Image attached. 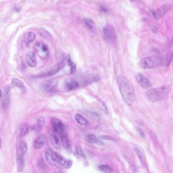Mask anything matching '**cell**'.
Wrapping results in <instances>:
<instances>
[{"label":"cell","mask_w":173,"mask_h":173,"mask_svg":"<svg viewBox=\"0 0 173 173\" xmlns=\"http://www.w3.org/2000/svg\"><path fill=\"white\" fill-rule=\"evenodd\" d=\"M29 125L27 124L23 123L21 124L20 129V137H23L27 134L29 131Z\"/></svg>","instance_id":"23"},{"label":"cell","mask_w":173,"mask_h":173,"mask_svg":"<svg viewBox=\"0 0 173 173\" xmlns=\"http://www.w3.org/2000/svg\"><path fill=\"white\" fill-rule=\"evenodd\" d=\"M64 67V63L63 62L58 63L57 65H54L53 66L45 70L44 71L40 73L38 75H37V77H45L50 76L59 72L62 68Z\"/></svg>","instance_id":"4"},{"label":"cell","mask_w":173,"mask_h":173,"mask_svg":"<svg viewBox=\"0 0 173 173\" xmlns=\"http://www.w3.org/2000/svg\"><path fill=\"white\" fill-rule=\"evenodd\" d=\"M100 138H101L102 139H103V140H112H112H114V141L115 140V139L114 138H113L112 137H111V136H109V135H101Z\"/></svg>","instance_id":"32"},{"label":"cell","mask_w":173,"mask_h":173,"mask_svg":"<svg viewBox=\"0 0 173 173\" xmlns=\"http://www.w3.org/2000/svg\"><path fill=\"white\" fill-rule=\"evenodd\" d=\"M35 39H36V35L32 32H29L24 35V42L27 45L34 41Z\"/></svg>","instance_id":"21"},{"label":"cell","mask_w":173,"mask_h":173,"mask_svg":"<svg viewBox=\"0 0 173 173\" xmlns=\"http://www.w3.org/2000/svg\"><path fill=\"white\" fill-rule=\"evenodd\" d=\"M57 84V81L55 79L45 80L40 85V90L44 93L48 92L54 88L56 86Z\"/></svg>","instance_id":"6"},{"label":"cell","mask_w":173,"mask_h":173,"mask_svg":"<svg viewBox=\"0 0 173 173\" xmlns=\"http://www.w3.org/2000/svg\"><path fill=\"white\" fill-rule=\"evenodd\" d=\"M85 23L88 29L91 36H95L96 33V29L94 22L90 19H85Z\"/></svg>","instance_id":"16"},{"label":"cell","mask_w":173,"mask_h":173,"mask_svg":"<svg viewBox=\"0 0 173 173\" xmlns=\"http://www.w3.org/2000/svg\"><path fill=\"white\" fill-rule=\"evenodd\" d=\"M67 62H68V63H69V65L70 67L71 73V74H73L76 71V65L74 63H73L72 60H71V58H70V56H67Z\"/></svg>","instance_id":"28"},{"label":"cell","mask_w":173,"mask_h":173,"mask_svg":"<svg viewBox=\"0 0 173 173\" xmlns=\"http://www.w3.org/2000/svg\"><path fill=\"white\" fill-rule=\"evenodd\" d=\"M10 87H19L20 88H25L23 83L17 79H14L12 80V82L11 83Z\"/></svg>","instance_id":"26"},{"label":"cell","mask_w":173,"mask_h":173,"mask_svg":"<svg viewBox=\"0 0 173 173\" xmlns=\"http://www.w3.org/2000/svg\"><path fill=\"white\" fill-rule=\"evenodd\" d=\"M130 1H136V0H130Z\"/></svg>","instance_id":"40"},{"label":"cell","mask_w":173,"mask_h":173,"mask_svg":"<svg viewBox=\"0 0 173 173\" xmlns=\"http://www.w3.org/2000/svg\"><path fill=\"white\" fill-rule=\"evenodd\" d=\"M75 119L81 125H87L88 124V121H87V119L80 114H76L75 115Z\"/></svg>","instance_id":"22"},{"label":"cell","mask_w":173,"mask_h":173,"mask_svg":"<svg viewBox=\"0 0 173 173\" xmlns=\"http://www.w3.org/2000/svg\"><path fill=\"white\" fill-rule=\"evenodd\" d=\"M25 153L23 152L19 148H17L16 161L17 164L18 170L20 172L23 171L24 165V154Z\"/></svg>","instance_id":"12"},{"label":"cell","mask_w":173,"mask_h":173,"mask_svg":"<svg viewBox=\"0 0 173 173\" xmlns=\"http://www.w3.org/2000/svg\"><path fill=\"white\" fill-rule=\"evenodd\" d=\"M163 60L160 57L153 56L145 57L140 60V67L144 69H153L158 68L163 64Z\"/></svg>","instance_id":"3"},{"label":"cell","mask_w":173,"mask_h":173,"mask_svg":"<svg viewBox=\"0 0 173 173\" xmlns=\"http://www.w3.org/2000/svg\"><path fill=\"white\" fill-rule=\"evenodd\" d=\"M42 127L41 125H39L38 124H36L35 125H33L31 127V130L33 131H36V132H39L42 129Z\"/></svg>","instance_id":"31"},{"label":"cell","mask_w":173,"mask_h":173,"mask_svg":"<svg viewBox=\"0 0 173 173\" xmlns=\"http://www.w3.org/2000/svg\"><path fill=\"white\" fill-rule=\"evenodd\" d=\"M46 142V138L45 135L41 134L37 137L34 143V147L35 149H39L42 147Z\"/></svg>","instance_id":"18"},{"label":"cell","mask_w":173,"mask_h":173,"mask_svg":"<svg viewBox=\"0 0 173 173\" xmlns=\"http://www.w3.org/2000/svg\"><path fill=\"white\" fill-rule=\"evenodd\" d=\"M135 153H136L139 158V160H140L142 165L143 167H145L146 165V164H145V161L144 157L143 156V154L142 153L140 149L138 147H135Z\"/></svg>","instance_id":"25"},{"label":"cell","mask_w":173,"mask_h":173,"mask_svg":"<svg viewBox=\"0 0 173 173\" xmlns=\"http://www.w3.org/2000/svg\"><path fill=\"white\" fill-rule=\"evenodd\" d=\"M137 131L138 132L139 135H140L142 137H143V138L145 137L144 132H143V130L140 128H137Z\"/></svg>","instance_id":"34"},{"label":"cell","mask_w":173,"mask_h":173,"mask_svg":"<svg viewBox=\"0 0 173 173\" xmlns=\"http://www.w3.org/2000/svg\"><path fill=\"white\" fill-rule=\"evenodd\" d=\"M103 36L104 39L109 42H113L116 39V33L113 27L106 25L103 30Z\"/></svg>","instance_id":"5"},{"label":"cell","mask_w":173,"mask_h":173,"mask_svg":"<svg viewBox=\"0 0 173 173\" xmlns=\"http://www.w3.org/2000/svg\"><path fill=\"white\" fill-rule=\"evenodd\" d=\"M98 101H99V104L101 105L102 106L103 108L107 112V108L106 107L105 105V103H104L102 101H101V99H98Z\"/></svg>","instance_id":"35"},{"label":"cell","mask_w":173,"mask_h":173,"mask_svg":"<svg viewBox=\"0 0 173 173\" xmlns=\"http://www.w3.org/2000/svg\"><path fill=\"white\" fill-rule=\"evenodd\" d=\"M56 153L52 149L48 148L45 151V158L50 165L54 167H59V164L56 157Z\"/></svg>","instance_id":"8"},{"label":"cell","mask_w":173,"mask_h":173,"mask_svg":"<svg viewBox=\"0 0 173 173\" xmlns=\"http://www.w3.org/2000/svg\"><path fill=\"white\" fill-rule=\"evenodd\" d=\"M86 141L90 144H96L99 142L98 138L93 134H89L85 138Z\"/></svg>","instance_id":"24"},{"label":"cell","mask_w":173,"mask_h":173,"mask_svg":"<svg viewBox=\"0 0 173 173\" xmlns=\"http://www.w3.org/2000/svg\"><path fill=\"white\" fill-rule=\"evenodd\" d=\"M100 76L96 73H91L83 77L82 79V85L83 87L88 86L94 82H96L100 80Z\"/></svg>","instance_id":"9"},{"label":"cell","mask_w":173,"mask_h":173,"mask_svg":"<svg viewBox=\"0 0 173 173\" xmlns=\"http://www.w3.org/2000/svg\"><path fill=\"white\" fill-rule=\"evenodd\" d=\"M2 96V92H1V90H0V98Z\"/></svg>","instance_id":"39"},{"label":"cell","mask_w":173,"mask_h":173,"mask_svg":"<svg viewBox=\"0 0 173 173\" xmlns=\"http://www.w3.org/2000/svg\"><path fill=\"white\" fill-rule=\"evenodd\" d=\"M56 157L57 158V160L59 161V164H61L62 166H63L66 168H70L71 167L72 164V162L71 160H68L67 158H65V157H63V155H61L60 154L56 153Z\"/></svg>","instance_id":"15"},{"label":"cell","mask_w":173,"mask_h":173,"mask_svg":"<svg viewBox=\"0 0 173 173\" xmlns=\"http://www.w3.org/2000/svg\"><path fill=\"white\" fill-rule=\"evenodd\" d=\"M1 147V139H0V148Z\"/></svg>","instance_id":"38"},{"label":"cell","mask_w":173,"mask_h":173,"mask_svg":"<svg viewBox=\"0 0 173 173\" xmlns=\"http://www.w3.org/2000/svg\"><path fill=\"white\" fill-rule=\"evenodd\" d=\"M60 139L62 141V144L63 145V147L69 152H71L72 149V146L71 144V142L68 137L65 134H62L60 135Z\"/></svg>","instance_id":"19"},{"label":"cell","mask_w":173,"mask_h":173,"mask_svg":"<svg viewBox=\"0 0 173 173\" xmlns=\"http://www.w3.org/2000/svg\"><path fill=\"white\" fill-rule=\"evenodd\" d=\"M50 141L53 146L56 149H57L58 150H60L61 149V144H60L59 137H57L56 134L54 132H51L50 135Z\"/></svg>","instance_id":"17"},{"label":"cell","mask_w":173,"mask_h":173,"mask_svg":"<svg viewBox=\"0 0 173 173\" xmlns=\"http://www.w3.org/2000/svg\"><path fill=\"white\" fill-rule=\"evenodd\" d=\"M151 30H152V31L154 33H156L157 32V27H154V26H151Z\"/></svg>","instance_id":"36"},{"label":"cell","mask_w":173,"mask_h":173,"mask_svg":"<svg viewBox=\"0 0 173 173\" xmlns=\"http://www.w3.org/2000/svg\"><path fill=\"white\" fill-rule=\"evenodd\" d=\"M17 148L26 153L27 150V144L25 141L20 142Z\"/></svg>","instance_id":"29"},{"label":"cell","mask_w":173,"mask_h":173,"mask_svg":"<svg viewBox=\"0 0 173 173\" xmlns=\"http://www.w3.org/2000/svg\"><path fill=\"white\" fill-rule=\"evenodd\" d=\"M135 79L140 86L144 89H149L151 87V84L144 76L140 73L135 75Z\"/></svg>","instance_id":"11"},{"label":"cell","mask_w":173,"mask_h":173,"mask_svg":"<svg viewBox=\"0 0 173 173\" xmlns=\"http://www.w3.org/2000/svg\"><path fill=\"white\" fill-rule=\"evenodd\" d=\"M170 86L168 85H164L157 88L149 89L146 93V97L151 102H157L161 101L169 93Z\"/></svg>","instance_id":"2"},{"label":"cell","mask_w":173,"mask_h":173,"mask_svg":"<svg viewBox=\"0 0 173 173\" xmlns=\"http://www.w3.org/2000/svg\"><path fill=\"white\" fill-rule=\"evenodd\" d=\"M34 49L40 57L46 59L49 55V50L46 44L42 42L37 43L34 46Z\"/></svg>","instance_id":"7"},{"label":"cell","mask_w":173,"mask_h":173,"mask_svg":"<svg viewBox=\"0 0 173 173\" xmlns=\"http://www.w3.org/2000/svg\"><path fill=\"white\" fill-rule=\"evenodd\" d=\"M98 168L99 171L105 173H111L113 172L112 168L107 164H101L98 166Z\"/></svg>","instance_id":"27"},{"label":"cell","mask_w":173,"mask_h":173,"mask_svg":"<svg viewBox=\"0 0 173 173\" xmlns=\"http://www.w3.org/2000/svg\"><path fill=\"white\" fill-rule=\"evenodd\" d=\"M51 122L54 132H56L60 135L64 134L63 132L65 131V125L60 120L52 118L51 119Z\"/></svg>","instance_id":"10"},{"label":"cell","mask_w":173,"mask_h":173,"mask_svg":"<svg viewBox=\"0 0 173 173\" xmlns=\"http://www.w3.org/2000/svg\"><path fill=\"white\" fill-rule=\"evenodd\" d=\"M118 86L124 101L128 105L132 106L135 100L134 87L128 79L122 76L117 78Z\"/></svg>","instance_id":"1"},{"label":"cell","mask_w":173,"mask_h":173,"mask_svg":"<svg viewBox=\"0 0 173 173\" xmlns=\"http://www.w3.org/2000/svg\"><path fill=\"white\" fill-rule=\"evenodd\" d=\"M79 83L76 81L74 80H68L65 83V87L69 90H73L79 87Z\"/></svg>","instance_id":"20"},{"label":"cell","mask_w":173,"mask_h":173,"mask_svg":"<svg viewBox=\"0 0 173 173\" xmlns=\"http://www.w3.org/2000/svg\"><path fill=\"white\" fill-rule=\"evenodd\" d=\"M44 123H45V120L43 117L41 116V117L38 118V121H37V124H38L43 127L44 124Z\"/></svg>","instance_id":"33"},{"label":"cell","mask_w":173,"mask_h":173,"mask_svg":"<svg viewBox=\"0 0 173 173\" xmlns=\"http://www.w3.org/2000/svg\"><path fill=\"white\" fill-rule=\"evenodd\" d=\"M101 10L103 11V12H107V9H106V8H105V7H102L101 8Z\"/></svg>","instance_id":"37"},{"label":"cell","mask_w":173,"mask_h":173,"mask_svg":"<svg viewBox=\"0 0 173 173\" xmlns=\"http://www.w3.org/2000/svg\"><path fill=\"white\" fill-rule=\"evenodd\" d=\"M26 61L27 65L32 68L36 67L37 65L36 56L33 51L27 52L26 56Z\"/></svg>","instance_id":"14"},{"label":"cell","mask_w":173,"mask_h":173,"mask_svg":"<svg viewBox=\"0 0 173 173\" xmlns=\"http://www.w3.org/2000/svg\"><path fill=\"white\" fill-rule=\"evenodd\" d=\"M74 155L77 157H80L81 156L82 152L79 148L76 147L75 149L74 152Z\"/></svg>","instance_id":"30"},{"label":"cell","mask_w":173,"mask_h":173,"mask_svg":"<svg viewBox=\"0 0 173 173\" xmlns=\"http://www.w3.org/2000/svg\"><path fill=\"white\" fill-rule=\"evenodd\" d=\"M172 6L170 5L166 4L163 5V6L160 7L157 10V12L155 13V16L154 18L157 20H159L163 17L166 13L171 9Z\"/></svg>","instance_id":"13"}]
</instances>
